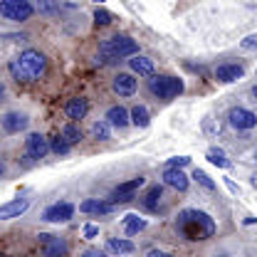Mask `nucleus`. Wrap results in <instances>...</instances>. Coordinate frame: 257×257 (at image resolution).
Returning <instances> with one entry per match:
<instances>
[{
	"label": "nucleus",
	"mask_w": 257,
	"mask_h": 257,
	"mask_svg": "<svg viewBox=\"0 0 257 257\" xmlns=\"http://www.w3.org/2000/svg\"><path fill=\"white\" fill-rule=\"evenodd\" d=\"M3 99H5V84L0 82V101H3Z\"/></svg>",
	"instance_id": "c9c22d12"
},
{
	"label": "nucleus",
	"mask_w": 257,
	"mask_h": 257,
	"mask_svg": "<svg viewBox=\"0 0 257 257\" xmlns=\"http://www.w3.org/2000/svg\"><path fill=\"white\" fill-rule=\"evenodd\" d=\"M60 136H62L69 146H74V144H79V141L84 139V136H82V128L77 126V124H64V126H62V134H60Z\"/></svg>",
	"instance_id": "4be33fe9"
},
{
	"label": "nucleus",
	"mask_w": 257,
	"mask_h": 257,
	"mask_svg": "<svg viewBox=\"0 0 257 257\" xmlns=\"http://www.w3.org/2000/svg\"><path fill=\"white\" fill-rule=\"evenodd\" d=\"M144 186V178L139 176V178H131L126 183H119L114 193H111V203H128V200H134V193L139 191Z\"/></svg>",
	"instance_id": "9b49d317"
},
{
	"label": "nucleus",
	"mask_w": 257,
	"mask_h": 257,
	"mask_svg": "<svg viewBox=\"0 0 257 257\" xmlns=\"http://www.w3.org/2000/svg\"><path fill=\"white\" fill-rule=\"evenodd\" d=\"M128 119H131V124L139 128H146L151 124V114H149V109L144 106V104H136L131 111H128Z\"/></svg>",
	"instance_id": "aec40b11"
},
{
	"label": "nucleus",
	"mask_w": 257,
	"mask_h": 257,
	"mask_svg": "<svg viewBox=\"0 0 257 257\" xmlns=\"http://www.w3.org/2000/svg\"><path fill=\"white\" fill-rule=\"evenodd\" d=\"M242 67L240 64H232V62H225V64H218L215 67V79L223 82V84H230V82H237L242 77Z\"/></svg>",
	"instance_id": "2eb2a0df"
},
{
	"label": "nucleus",
	"mask_w": 257,
	"mask_h": 257,
	"mask_svg": "<svg viewBox=\"0 0 257 257\" xmlns=\"http://www.w3.org/2000/svg\"><path fill=\"white\" fill-rule=\"evenodd\" d=\"M35 10H37V13H42V15H50V18L60 15V5H57L55 0H37Z\"/></svg>",
	"instance_id": "393cba45"
},
{
	"label": "nucleus",
	"mask_w": 257,
	"mask_h": 257,
	"mask_svg": "<svg viewBox=\"0 0 257 257\" xmlns=\"http://www.w3.org/2000/svg\"><path fill=\"white\" fill-rule=\"evenodd\" d=\"M149 92L154 96H159L163 101L173 99L183 92V79L178 77H166V74H151L149 79Z\"/></svg>",
	"instance_id": "20e7f679"
},
{
	"label": "nucleus",
	"mask_w": 257,
	"mask_h": 257,
	"mask_svg": "<svg viewBox=\"0 0 257 257\" xmlns=\"http://www.w3.org/2000/svg\"><path fill=\"white\" fill-rule=\"evenodd\" d=\"M0 257H5V255H3V252H0Z\"/></svg>",
	"instance_id": "ea45409f"
},
{
	"label": "nucleus",
	"mask_w": 257,
	"mask_h": 257,
	"mask_svg": "<svg viewBox=\"0 0 257 257\" xmlns=\"http://www.w3.org/2000/svg\"><path fill=\"white\" fill-rule=\"evenodd\" d=\"M227 119H230V126L237 128V131H250V128L257 126V114L255 111H250V109H245V106H235V109H230Z\"/></svg>",
	"instance_id": "0eeeda50"
},
{
	"label": "nucleus",
	"mask_w": 257,
	"mask_h": 257,
	"mask_svg": "<svg viewBox=\"0 0 257 257\" xmlns=\"http://www.w3.org/2000/svg\"><path fill=\"white\" fill-rule=\"evenodd\" d=\"M82 235H84L87 240H92V237H96V235H99V227H96V225H84Z\"/></svg>",
	"instance_id": "2f4dec72"
},
{
	"label": "nucleus",
	"mask_w": 257,
	"mask_h": 257,
	"mask_svg": "<svg viewBox=\"0 0 257 257\" xmlns=\"http://www.w3.org/2000/svg\"><path fill=\"white\" fill-rule=\"evenodd\" d=\"M208 161L215 163V166H220V168H227V159H225V154L220 149H210L208 151Z\"/></svg>",
	"instance_id": "c85d7f7f"
},
{
	"label": "nucleus",
	"mask_w": 257,
	"mask_h": 257,
	"mask_svg": "<svg viewBox=\"0 0 257 257\" xmlns=\"http://www.w3.org/2000/svg\"><path fill=\"white\" fill-rule=\"evenodd\" d=\"M35 13V5L30 0H0V18L13 23H25Z\"/></svg>",
	"instance_id": "39448f33"
},
{
	"label": "nucleus",
	"mask_w": 257,
	"mask_h": 257,
	"mask_svg": "<svg viewBox=\"0 0 257 257\" xmlns=\"http://www.w3.org/2000/svg\"><path fill=\"white\" fill-rule=\"evenodd\" d=\"M106 250L109 252H114V255H131L134 250H136V245L131 242V240H116V237H109L106 240Z\"/></svg>",
	"instance_id": "412c9836"
},
{
	"label": "nucleus",
	"mask_w": 257,
	"mask_h": 257,
	"mask_svg": "<svg viewBox=\"0 0 257 257\" xmlns=\"http://www.w3.org/2000/svg\"><path fill=\"white\" fill-rule=\"evenodd\" d=\"M92 134H94V139H99V141H109V139H111V126H109V121H106V119H104V121H94Z\"/></svg>",
	"instance_id": "a878e982"
},
{
	"label": "nucleus",
	"mask_w": 257,
	"mask_h": 257,
	"mask_svg": "<svg viewBox=\"0 0 257 257\" xmlns=\"http://www.w3.org/2000/svg\"><path fill=\"white\" fill-rule=\"evenodd\" d=\"M252 96H255V99H257V84H255V87H252Z\"/></svg>",
	"instance_id": "4c0bfd02"
},
{
	"label": "nucleus",
	"mask_w": 257,
	"mask_h": 257,
	"mask_svg": "<svg viewBox=\"0 0 257 257\" xmlns=\"http://www.w3.org/2000/svg\"><path fill=\"white\" fill-rule=\"evenodd\" d=\"M128 67H131V72H136L141 77H151L154 74V60L151 57H144V55H134L128 60Z\"/></svg>",
	"instance_id": "f3484780"
},
{
	"label": "nucleus",
	"mask_w": 257,
	"mask_h": 257,
	"mask_svg": "<svg viewBox=\"0 0 257 257\" xmlns=\"http://www.w3.org/2000/svg\"><path fill=\"white\" fill-rule=\"evenodd\" d=\"M28 124H30V119L23 111H8V114L0 116V126L5 134H20V131L28 128Z\"/></svg>",
	"instance_id": "9d476101"
},
{
	"label": "nucleus",
	"mask_w": 257,
	"mask_h": 257,
	"mask_svg": "<svg viewBox=\"0 0 257 257\" xmlns=\"http://www.w3.org/2000/svg\"><path fill=\"white\" fill-rule=\"evenodd\" d=\"M28 208H30V200H28V198H13V200H8V203L0 205V220L20 218Z\"/></svg>",
	"instance_id": "f8f14e48"
},
{
	"label": "nucleus",
	"mask_w": 257,
	"mask_h": 257,
	"mask_svg": "<svg viewBox=\"0 0 257 257\" xmlns=\"http://www.w3.org/2000/svg\"><path fill=\"white\" fill-rule=\"evenodd\" d=\"M40 245H42V257H69V245L62 237L42 232L40 235Z\"/></svg>",
	"instance_id": "423d86ee"
},
{
	"label": "nucleus",
	"mask_w": 257,
	"mask_h": 257,
	"mask_svg": "<svg viewBox=\"0 0 257 257\" xmlns=\"http://www.w3.org/2000/svg\"><path fill=\"white\" fill-rule=\"evenodd\" d=\"M74 218V205L72 203H52L45 213H42V220H47V223H67V220H72Z\"/></svg>",
	"instance_id": "1a4fd4ad"
},
{
	"label": "nucleus",
	"mask_w": 257,
	"mask_h": 257,
	"mask_svg": "<svg viewBox=\"0 0 257 257\" xmlns=\"http://www.w3.org/2000/svg\"><path fill=\"white\" fill-rule=\"evenodd\" d=\"M193 178H195V181H198V183H200L203 188H208V191H215V183H213V181L208 178V173H205V171L195 168V171H193Z\"/></svg>",
	"instance_id": "cd10ccee"
},
{
	"label": "nucleus",
	"mask_w": 257,
	"mask_h": 257,
	"mask_svg": "<svg viewBox=\"0 0 257 257\" xmlns=\"http://www.w3.org/2000/svg\"><path fill=\"white\" fill-rule=\"evenodd\" d=\"M146 257H173L171 252H163V250H156V247H151L149 252H146Z\"/></svg>",
	"instance_id": "72a5a7b5"
},
{
	"label": "nucleus",
	"mask_w": 257,
	"mask_h": 257,
	"mask_svg": "<svg viewBox=\"0 0 257 257\" xmlns=\"http://www.w3.org/2000/svg\"><path fill=\"white\" fill-rule=\"evenodd\" d=\"M82 257H109V255H106V252H101V250H94V247H92V250H84V252H82Z\"/></svg>",
	"instance_id": "f704fd0d"
},
{
	"label": "nucleus",
	"mask_w": 257,
	"mask_h": 257,
	"mask_svg": "<svg viewBox=\"0 0 257 257\" xmlns=\"http://www.w3.org/2000/svg\"><path fill=\"white\" fill-rule=\"evenodd\" d=\"M191 159L188 156H178V159H168V168H183V166H188Z\"/></svg>",
	"instance_id": "7c9ffc66"
},
{
	"label": "nucleus",
	"mask_w": 257,
	"mask_h": 257,
	"mask_svg": "<svg viewBox=\"0 0 257 257\" xmlns=\"http://www.w3.org/2000/svg\"><path fill=\"white\" fill-rule=\"evenodd\" d=\"M139 55V45L136 40H131L128 35H114L109 40H104L99 45V62H116V60H124V57H134Z\"/></svg>",
	"instance_id": "7ed1b4c3"
},
{
	"label": "nucleus",
	"mask_w": 257,
	"mask_h": 257,
	"mask_svg": "<svg viewBox=\"0 0 257 257\" xmlns=\"http://www.w3.org/2000/svg\"><path fill=\"white\" fill-rule=\"evenodd\" d=\"M255 159H257V154H255Z\"/></svg>",
	"instance_id": "79ce46f5"
},
{
	"label": "nucleus",
	"mask_w": 257,
	"mask_h": 257,
	"mask_svg": "<svg viewBox=\"0 0 257 257\" xmlns=\"http://www.w3.org/2000/svg\"><path fill=\"white\" fill-rule=\"evenodd\" d=\"M163 183L173 191H188V176L183 173V168H166L163 173Z\"/></svg>",
	"instance_id": "4468645a"
},
{
	"label": "nucleus",
	"mask_w": 257,
	"mask_h": 257,
	"mask_svg": "<svg viewBox=\"0 0 257 257\" xmlns=\"http://www.w3.org/2000/svg\"><path fill=\"white\" fill-rule=\"evenodd\" d=\"M111 20H114V15H111L109 10H104V8H96L94 10V23L96 25H101V28H104V25H109Z\"/></svg>",
	"instance_id": "c756f323"
},
{
	"label": "nucleus",
	"mask_w": 257,
	"mask_h": 257,
	"mask_svg": "<svg viewBox=\"0 0 257 257\" xmlns=\"http://www.w3.org/2000/svg\"><path fill=\"white\" fill-rule=\"evenodd\" d=\"M106 121H109V126H119V128H124L126 124H131L128 111L124 106H111V109L106 111Z\"/></svg>",
	"instance_id": "6ab92c4d"
},
{
	"label": "nucleus",
	"mask_w": 257,
	"mask_h": 257,
	"mask_svg": "<svg viewBox=\"0 0 257 257\" xmlns=\"http://www.w3.org/2000/svg\"><path fill=\"white\" fill-rule=\"evenodd\" d=\"M141 230H146V220H141L139 215H126L124 218V232H126L128 237L131 235H139Z\"/></svg>",
	"instance_id": "5701e85b"
},
{
	"label": "nucleus",
	"mask_w": 257,
	"mask_h": 257,
	"mask_svg": "<svg viewBox=\"0 0 257 257\" xmlns=\"http://www.w3.org/2000/svg\"><path fill=\"white\" fill-rule=\"evenodd\" d=\"M242 47H247V50H257V35L245 37V40H242Z\"/></svg>",
	"instance_id": "473e14b6"
},
{
	"label": "nucleus",
	"mask_w": 257,
	"mask_h": 257,
	"mask_svg": "<svg viewBox=\"0 0 257 257\" xmlns=\"http://www.w3.org/2000/svg\"><path fill=\"white\" fill-rule=\"evenodd\" d=\"M50 154V141L42 136V134H30L25 139V159L30 161H40Z\"/></svg>",
	"instance_id": "6e6552de"
},
{
	"label": "nucleus",
	"mask_w": 257,
	"mask_h": 257,
	"mask_svg": "<svg viewBox=\"0 0 257 257\" xmlns=\"http://www.w3.org/2000/svg\"><path fill=\"white\" fill-rule=\"evenodd\" d=\"M161 195H163V188H161V186H151L149 193H146V198H144V208H146V210H159Z\"/></svg>",
	"instance_id": "b1692460"
},
{
	"label": "nucleus",
	"mask_w": 257,
	"mask_h": 257,
	"mask_svg": "<svg viewBox=\"0 0 257 257\" xmlns=\"http://www.w3.org/2000/svg\"><path fill=\"white\" fill-rule=\"evenodd\" d=\"M10 67V74L20 82H37L42 74H45V69H47V57L40 52V50H25V52H20L13 62L8 64Z\"/></svg>",
	"instance_id": "f03ea898"
},
{
	"label": "nucleus",
	"mask_w": 257,
	"mask_h": 257,
	"mask_svg": "<svg viewBox=\"0 0 257 257\" xmlns=\"http://www.w3.org/2000/svg\"><path fill=\"white\" fill-rule=\"evenodd\" d=\"M176 230L186 240H208V237L215 235V220L208 213H203V210L186 208L176 218Z\"/></svg>",
	"instance_id": "f257e3e1"
},
{
	"label": "nucleus",
	"mask_w": 257,
	"mask_h": 257,
	"mask_svg": "<svg viewBox=\"0 0 257 257\" xmlns=\"http://www.w3.org/2000/svg\"><path fill=\"white\" fill-rule=\"evenodd\" d=\"M87 111H89V104H87V99H82V96H72V99L64 104V114H67V119H72V124H74V121H82V119L87 116Z\"/></svg>",
	"instance_id": "ddd939ff"
},
{
	"label": "nucleus",
	"mask_w": 257,
	"mask_h": 257,
	"mask_svg": "<svg viewBox=\"0 0 257 257\" xmlns=\"http://www.w3.org/2000/svg\"><path fill=\"white\" fill-rule=\"evenodd\" d=\"M3 173H5V166H3V161H0V176H3Z\"/></svg>",
	"instance_id": "e433bc0d"
},
{
	"label": "nucleus",
	"mask_w": 257,
	"mask_h": 257,
	"mask_svg": "<svg viewBox=\"0 0 257 257\" xmlns=\"http://www.w3.org/2000/svg\"><path fill=\"white\" fill-rule=\"evenodd\" d=\"M82 213H89V215H109L114 210V203H106V200H84L79 205Z\"/></svg>",
	"instance_id": "a211bd4d"
},
{
	"label": "nucleus",
	"mask_w": 257,
	"mask_h": 257,
	"mask_svg": "<svg viewBox=\"0 0 257 257\" xmlns=\"http://www.w3.org/2000/svg\"><path fill=\"white\" fill-rule=\"evenodd\" d=\"M69 149H72V146L64 141L62 136H55V139H52V144H50V151H55L57 156H67V154H69Z\"/></svg>",
	"instance_id": "bb28decb"
},
{
	"label": "nucleus",
	"mask_w": 257,
	"mask_h": 257,
	"mask_svg": "<svg viewBox=\"0 0 257 257\" xmlns=\"http://www.w3.org/2000/svg\"><path fill=\"white\" fill-rule=\"evenodd\" d=\"M220 257H227V255H220Z\"/></svg>",
	"instance_id": "a19ab883"
},
{
	"label": "nucleus",
	"mask_w": 257,
	"mask_h": 257,
	"mask_svg": "<svg viewBox=\"0 0 257 257\" xmlns=\"http://www.w3.org/2000/svg\"><path fill=\"white\" fill-rule=\"evenodd\" d=\"M111 87H114V92H116L119 96H131L134 92H136V79H134V74L119 72V74L114 77Z\"/></svg>",
	"instance_id": "dca6fc26"
},
{
	"label": "nucleus",
	"mask_w": 257,
	"mask_h": 257,
	"mask_svg": "<svg viewBox=\"0 0 257 257\" xmlns=\"http://www.w3.org/2000/svg\"><path fill=\"white\" fill-rule=\"evenodd\" d=\"M94 3H104V0H94Z\"/></svg>",
	"instance_id": "58836bf2"
}]
</instances>
